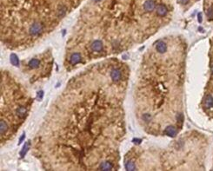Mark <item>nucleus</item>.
<instances>
[{
  "instance_id": "1",
  "label": "nucleus",
  "mask_w": 213,
  "mask_h": 171,
  "mask_svg": "<svg viewBox=\"0 0 213 171\" xmlns=\"http://www.w3.org/2000/svg\"><path fill=\"white\" fill-rule=\"evenodd\" d=\"M125 64L112 58L78 74L58 96L35 150L51 169L112 170L125 136Z\"/></svg>"
},
{
  "instance_id": "2",
  "label": "nucleus",
  "mask_w": 213,
  "mask_h": 171,
  "mask_svg": "<svg viewBox=\"0 0 213 171\" xmlns=\"http://www.w3.org/2000/svg\"><path fill=\"white\" fill-rule=\"evenodd\" d=\"M168 13L163 0H87L68 40L66 66L110 58L143 43Z\"/></svg>"
},
{
  "instance_id": "3",
  "label": "nucleus",
  "mask_w": 213,
  "mask_h": 171,
  "mask_svg": "<svg viewBox=\"0 0 213 171\" xmlns=\"http://www.w3.org/2000/svg\"><path fill=\"white\" fill-rule=\"evenodd\" d=\"M85 0H1V43L25 49L52 32Z\"/></svg>"
},
{
  "instance_id": "4",
  "label": "nucleus",
  "mask_w": 213,
  "mask_h": 171,
  "mask_svg": "<svg viewBox=\"0 0 213 171\" xmlns=\"http://www.w3.org/2000/svg\"><path fill=\"white\" fill-rule=\"evenodd\" d=\"M29 92L8 72L1 73V143L11 139L28 116Z\"/></svg>"
},
{
  "instance_id": "5",
  "label": "nucleus",
  "mask_w": 213,
  "mask_h": 171,
  "mask_svg": "<svg viewBox=\"0 0 213 171\" xmlns=\"http://www.w3.org/2000/svg\"><path fill=\"white\" fill-rule=\"evenodd\" d=\"M205 106L208 109L211 108L213 106V97L210 95H208L205 97Z\"/></svg>"
},
{
  "instance_id": "6",
  "label": "nucleus",
  "mask_w": 213,
  "mask_h": 171,
  "mask_svg": "<svg viewBox=\"0 0 213 171\" xmlns=\"http://www.w3.org/2000/svg\"><path fill=\"white\" fill-rule=\"evenodd\" d=\"M206 15H207V17L210 19H212L213 18V6H210V8L207 10Z\"/></svg>"
},
{
  "instance_id": "7",
  "label": "nucleus",
  "mask_w": 213,
  "mask_h": 171,
  "mask_svg": "<svg viewBox=\"0 0 213 171\" xmlns=\"http://www.w3.org/2000/svg\"><path fill=\"white\" fill-rule=\"evenodd\" d=\"M198 21L199 22H202V16H201V14L198 15Z\"/></svg>"
},
{
  "instance_id": "8",
  "label": "nucleus",
  "mask_w": 213,
  "mask_h": 171,
  "mask_svg": "<svg viewBox=\"0 0 213 171\" xmlns=\"http://www.w3.org/2000/svg\"><path fill=\"white\" fill-rule=\"evenodd\" d=\"M211 71H212V74H213V64L211 65Z\"/></svg>"
}]
</instances>
